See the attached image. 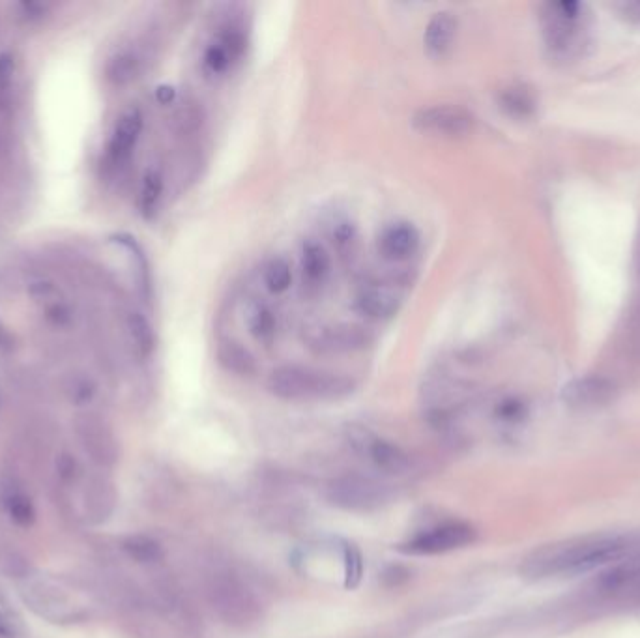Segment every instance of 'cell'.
Wrapping results in <instances>:
<instances>
[{
  "mask_svg": "<svg viewBox=\"0 0 640 638\" xmlns=\"http://www.w3.org/2000/svg\"><path fill=\"white\" fill-rule=\"evenodd\" d=\"M0 504L4 513L8 515V519L17 526L29 528L36 522V508L29 494L25 493L21 487H17L15 483H8L0 489Z\"/></svg>",
  "mask_w": 640,
  "mask_h": 638,
  "instance_id": "obj_17",
  "label": "cell"
},
{
  "mask_svg": "<svg viewBox=\"0 0 640 638\" xmlns=\"http://www.w3.org/2000/svg\"><path fill=\"white\" fill-rule=\"evenodd\" d=\"M354 305L367 319H392L399 311L401 296L390 285H384L380 281H367L362 283L356 292Z\"/></svg>",
  "mask_w": 640,
  "mask_h": 638,
  "instance_id": "obj_11",
  "label": "cell"
},
{
  "mask_svg": "<svg viewBox=\"0 0 640 638\" xmlns=\"http://www.w3.org/2000/svg\"><path fill=\"white\" fill-rule=\"evenodd\" d=\"M498 418L504 421H519L524 416V406L517 399H506L496 408Z\"/></svg>",
  "mask_w": 640,
  "mask_h": 638,
  "instance_id": "obj_31",
  "label": "cell"
},
{
  "mask_svg": "<svg viewBox=\"0 0 640 638\" xmlns=\"http://www.w3.org/2000/svg\"><path fill=\"white\" fill-rule=\"evenodd\" d=\"M365 337L360 330L350 326H334L322 328L311 337V347L319 352H347L352 348L362 347Z\"/></svg>",
  "mask_w": 640,
  "mask_h": 638,
  "instance_id": "obj_18",
  "label": "cell"
},
{
  "mask_svg": "<svg viewBox=\"0 0 640 638\" xmlns=\"http://www.w3.org/2000/svg\"><path fill=\"white\" fill-rule=\"evenodd\" d=\"M594 595L618 607H640V558L620 560L611 566L597 579Z\"/></svg>",
  "mask_w": 640,
  "mask_h": 638,
  "instance_id": "obj_6",
  "label": "cell"
},
{
  "mask_svg": "<svg viewBox=\"0 0 640 638\" xmlns=\"http://www.w3.org/2000/svg\"><path fill=\"white\" fill-rule=\"evenodd\" d=\"M128 330H130L131 341L137 350L146 356L154 348V334L148 324V320L141 313H131L128 319Z\"/></svg>",
  "mask_w": 640,
  "mask_h": 638,
  "instance_id": "obj_27",
  "label": "cell"
},
{
  "mask_svg": "<svg viewBox=\"0 0 640 638\" xmlns=\"http://www.w3.org/2000/svg\"><path fill=\"white\" fill-rule=\"evenodd\" d=\"M300 268L307 292L317 294L330 279L332 259L322 244L315 240H307L300 253Z\"/></svg>",
  "mask_w": 640,
  "mask_h": 638,
  "instance_id": "obj_14",
  "label": "cell"
},
{
  "mask_svg": "<svg viewBox=\"0 0 640 638\" xmlns=\"http://www.w3.org/2000/svg\"><path fill=\"white\" fill-rule=\"evenodd\" d=\"M476 541V530L466 522H448L412 537L399 547V551L412 556H433L459 551Z\"/></svg>",
  "mask_w": 640,
  "mask_h": 638,
  "instance_id": "obj_7",
  "label": "cell"
},
{
  "mask_svg": "<svg viewBox=\"0 0 640 638\" xmlns=\"http://www.w3.org/2000/svg\"><path fill=\"white\" fill-rule=\"evenodd\" d=\"M390 489L375 479L364 476H343L330 481L326 498L335 508L347 511H375L390 502Z\"/></svg>",
  "mask_w": 640,
  "mask_h": 638,
  "instance_id": "obj_5",
  "label": "cell"
},
{
  "mask_svg": "<svg viewBox=\"0 0 640 638\" xmlns=\"http://www.w3.org/2000/svg\"><path fill=\"white\" fill-rule=\"evenodd\" d=\"M457 34V21L448 12L435 15L423 34L425 51L433 58L444 57L451 49V44Z\"/></svg>",
  "mask_w": 640,
  "mask_h": 638,
  "instance_id": "obj_16",
  "label": "cell"
},
{
  "mask_svg": "<svg viewBox=\"0 0 640 638\" xmlns=\"http://www.w3.org/2000/svg\"><path fill=\"white\" fill-rule=\"evenodd\" d=\"M500 107L515 118H526L534 111V98L524 87L506 88L500 94Z\"/></svg>",
  "mask_w": 640,
  "mask_h": 638,
  "instance_id": "obj_23",
  "label": "cell"
},
{
  "mask_svg": "<svg viewBox=\"0 0 640 638\" xmlns=\"http://www.w3.org/2000/svg\"><path fill=\"white\" fill-rule=\"evenodd\" d=\"M0 638H15V629L4 616H0Z\"/></svg>",
  "mask_w": 640,
  "mask_h": 638,
  "instance_id": "obj_33",
  "label": "cell"
},
{
  "mask_svg": "<svg viewBox=\"0 0 640 638\" xmlns=\"http://www.w3.org/2000/svg\"><path fill=\"white\" fill-rule=\"evenodd\" d=\"M330 240L343 261L354 259L360 247V232L350 219H337L330 229Z\"/></svg>",
  "mask_w": 640,
  "mask_h": 638,
  "instance_id": "obj_20",
  "label": "cell"
},
{
  "mask_svg": "<svg viewBox=\"0 0 640 638\" xmlns=\"http://www.w3.org/2000/svg\"><path fill=\"white\" fill-rule=\"evenodd\" d=\"M631 551V539L612 534L569 537L530 552L521 564L528 580L562 579L590 573L599 567L614 566Z\"/></svg>",
  "mask_w": 640,
  "mask_h": 638,
  "instance_id": "obj_1",
  "label": "cell"
},
{
  "mask_svg": "<svg viewBox=\"0 0 640 638\" xmlns=\"http://www.w3.org/2000/svg\"><path fill=\"white\" fill-rule=\"evenodd\" d=\"M248 326L249 332L259 343L270 347L279 334V317L270 305H255L249 313Z\"/></svg>",
  "mask_w": 640,
  "mask_h": 638,
  "instance_id": "obj_19",
  "label": "cell"
},
{
  "mask_svg": "<svg viewBox=\"0 0 640 638\" xmlns=\"http://www.w3.org/2000/svg\"><path fill=\"white\" fill-rule=\"evenodd\" d=\"M543 36L554 57H579L588 42V15L581 2H551L543 8Z\"/></svg>",
  "mask_w": 640,
  "mask_h": 638,
  "instance_id": "obj_3",
  "label": "cell"
},
{
  "mask_svg": "<svg viewBox=\"0 0 640 638\" xmlns=\"http://www.w3.org/2000/svg\"><path fill=\"white\" fill-rule=\"evenodd\" d=\"M143 131V113L139 109H130L118 118L117 126L107 146V156L113 165H122L130 160L133 148Z\"/></svg>",
  "mask_w": 640,
  "mask_h": 638,
  "instance_id": "obj_13",
  "label": "cell"
},
{
  "mask_svg": "<svg viewBox=\"0 0 640 638\" xmlns=\"http://www.w3.org/2000/svg\"><path fill=\"white\" fill-rule=\"evenodd\" d=\"M262 279H264L266 289L270 290V292L283 294L292 285L291 264L285 259H281V257L268 261V264L264 266Z\"/></svg>",
  "mask_w": 640,
  "mask_h": 638,
  "instance_id": "obj_24",
  "label": "cell"
},
{
  "mask_svg": "<svg viewBox=\"0 0 640 638\" xmlns=\"http://www.w3.org/2000/svg\"><path fill=\"white\" fill-rule=\"evenodd\" d=\"M614 395L611 382L605 378H579L564 388V401L573 408H594L609 403Z\"/></svg>",
  "mask_w": 640,
  "mask_h": 638,
  "instance_id": "obj_15",
  "label": "cell"
},
{
  "mask_svg": "<svg viewBox=\"0 0 640 638\" xmlns=\"http://www.w3.org/2000/svg\"><path fill=\"white\" fill-rule=\"evenodd\" d=\"M122 549L137 564H156L163 558L160 543L154 537L143 536V534L126 537L122 543Z\"/></svg>",
  "mask_w": 640,
  "mask_h": 638,
  "instance_id": "obj_21",
  "label": "cell"
},
{
  "mask_svg": "<svg viewBox=\"0 0 640 638\" xmlns=\"http://www.w3.org/2000/svg\"><path fill=\"white\" fill-rule=\"evenodd\" d=\"M36 289H38V292H34V296H36L38 300H40V298L47 300L51 294H55V289H53L51 285H47V283H38ZM45 313H47V317H55L57 322L68 320V311H66V307L60 302L59 298L45 304Z\"/></svg>",
  "mask_w": 640,
  "mask_h": 638,
  "instance_id": "obj_30",
  "label": "cell"
},
{
  "mask_svg": "<svg viewBox=\"0 0 640 638\" xmlns=\"http://www.w3.org/2000/svg\"><path fill=\"white\" fill-rule=\"evenodd\" d=\"M15 62L10 53H0V109H8L14 94Z\"/></svg>",
  "mask_w": 640,
  "mask_h": 638,
  "instance_id": "obj_28",
  "label": "cell"
},
{
  "mask_svg": "<svg viewBox=\"0 0 640 638\" xmlns=\"http://www.w3.org/2000/svg\"><path fill=\"white\" fill-rule=\"evenodd\" d=\"M12 345V337L8 334V330H6V326L2 324V320H0V347L8 348Z\"/></svg>",
  "mask_w": 640,
  "mask_h": 638,
  "instance_id": "obj_34",
  "label": "cell"
},
{
  "mask_svg": "<svg viewBox=\"0 0 640 638\" xmlns=\"http://www.w3.org/2000/svg\"><path fill=\"white\" fill-rule=\"evenodd\" d=\"M343 567H345V588L354 590L364 577V556L352 543L343 545Z\"/></svg>",
  "mask_w": 640,
  "mask_h": 638,
  "instance_id": "obj_26",
  "label": "cell"
},
{
  "mask_svg": "<svg viewBox=\"0 0 640 638\" xmlns=\"http://www.w3.org/2000/svg\"><path fill=\"white\" fill-rule=\"evenodd\" d=\"M161 193H163V176L160 171L158 169L146 171L141 193H139V208L145 218L154 216V212L160 204Z\"/></svg>",
  "mask_w": 640,
  "mask_h": 638,
  "instance_id": "obj_22",
  "label": "cell"
},
{
  "mask_svg": "<svg viewBox=\"0 0 640 638\" xmlns=\"http://www.w3.org/2000/svg\"><path fill=\"white\" fill-rule=\"evenodd\" d=\"M268 388L276 397L285 401H324L349 395L354 390V382L334 373L285 365L270 375Z\"/></svg>",
  "mask_w": 640,
  "mask_h": 638,
  "instance_id": "obj_2",
  "label": "cell"
},
{
  "mask_svg": "<svg viewBox=\"0 0 640 638\" xmlns=\"http://www.w3.org/2000/svg\"><path fill=\"white\" fill-rule=\"evenodd\" d=\"M246 53V34L236 25H227L208 44L203 53V72L208 77H221L233 70L234 64Z\"/></svg>",
  "mask_w": 640,
  "mask_h": 638,
  "instance_id": "obj_9",
  "label": "cell"
},
{
  "mask_svg": "<svg viewBox=\"0 0 640 638\" xmlns=\"http://www.w3.org/2000/svg\"><path fill=\"white\" fill-rule=\"evenodd\" d=\"M350 446L358 453L367 455L371 463L375 464L379 470L386 474H403L407 472L408 457L405 451L399 446L392 444L390 440H384L377 435H373L369 429L352 425L349 429Z\"/></svg>",
  "mask_w": 640,
  "mask_h": 638,
  "instance_id": "obj_8",
  "label": "cell"
},
{
  "mask_svg": "<svg viewBox=\"0 0 640 638\" xmlns=\"http://www.w3.org/2000/svg\"><path fill=\"white\" fill-rule=\"evenodd\" d=\"M414 126L423 133L461 137L474 128V116L459 105H435L418 111Z\"/></svg>",
  "mask_w": 640,
  "mask_h": 638,
  "instance_id": "obj_10",
  "label": "cell"
},
{
  "mask_svg": "<svg viewBox=\"0 0 640 638\" xmlns=\"http://www.w3.org/2000/svg\"><path fill=\"white\" fill-rule=\"evenodd\" d=\"M379 253L392 262L407 261L420 247V232L407 221H397L380 232Z\"/></svg>",
  "mask_w": 640,
  "mask_h": 638,
  "instance_id": "obj_12",
  "label": "cell"
},
{
  "mask_svg": "<svg viewBox=\"0 0 640 638\" xmlns=\"http://www.w3.org/2000/svg\"><path fill=\"white\" fill-rule=\"evenodd\" d=\"M141 70V60L133 51H124L111 60L109 64V79L117 85H126L137 77Z\"/></svg>",
  "mask_w": 640,
  "mask_h": 638,
  "instance_id": "obj_25",
  "label": "cell"
},
{
  "mask_svg": "<svg viewBox=\"0 0 640 638\" xmlns=\"http://www.w3.org/2000/svg\"><path fill=\"white\" fill-rule=\"evenodd\" d=\"M208 599L223 622L248 627L259 622L261 603L248 584L229 569H218L208 575Z\"/></svg>",
  "mask_w": 640,
  "mask_h": 638,
  "instance_id": "obj_4",
  "label": "cell"
},
{
  "mask_svg": "<svg viewBox=\"0 0 640 638\" xmlns=\"http://www.w3.org/2000/svg\"><path fill=\"white\" fill-rule=\"evenodd\" d=\"M221 362L225 363L234 373L249 375L253 371V360L248 352L236 345H227L221 352Z\"/></svg>",
  "mask_w": 640,
  "mask_h": 638,
  "instance_id": "obj_29",
  "label": "cell"
},
{
  "mask_svg": "<svg viewBox=\"0 0 640 638\" xmlns=\"http://www.w3.org/2000/svg\"><path fill=\"white\" fill-rule=\"evenodd\" d=\"M612 8L620 14V17H624L629 23H635L640 25V0H627V2H616L612 4Z\"/></svg>",
  "mask_w": 640,
  "mask_h": 638,
  "instance_id": "obj_32",
  "label": "cell"
}]
</instances>
